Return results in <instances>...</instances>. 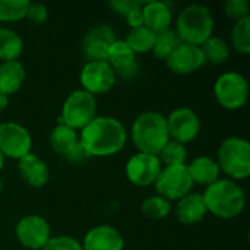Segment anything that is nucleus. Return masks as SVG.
<instances>
[{
  "instance_id": "nucleus-38",
  "label": "nucleus",
  "mask_w": 250,
  "mask_h": 250,
  "mask_svg": "<svg viewBox=\"0 0 250 250\" xmlns=\"http://www.w3.org/2000/svg\"><path fill=\"white\" fill-rule=\"evenodd\" d=\"M7 103H9V98L3 94H0V110H3L4 107H7Z\"/></svg>"
},
{
  "instance_id": "nucleus-7",
  "label": "nucleus",
  "mask_w": 250,
  "mask_h": 250,
  "mask_svg": "<svg viewBox=\"0 0 250 250\" xmlns=\"http://www.w3.org/2000/svg\"><path fill=\"white\" fill-rule=\"evenodd\" d=\"M154 185L158 195L164 199L179 201L190 193L193 188V180L186 164L166 166V168H161Z\"/></svg>"
},
{
  "instance_id": "nucleus-2",
  "label": "nucleus",
  "mask_w": 250,
  "mask_h": 250,
  "mask_svg": "<svg viewBox=\"0 0 250 250\" xmlns=\"http://www.w3.org/2000/svg\"><path fill=\"white\" fill-rule=\"evenodd\" d=\"M132 141L142 154L157 155L170 141L167 117L157 111H145L132 125Z\"/></svg>"
},
{
  "instance_id": "nucleus-27",
  "label": "nucleus",
  "mask_w": 250,
  "mask_h": 250,
  "mask_svg": "<svg viewBox=\"0 0 250 250\" xmlns=\"http://www.w3.org/2000/svg\"><path fill=\"white\" fill-rule=\"evenodd\" d=\"M182 44L179 35L173 29H167L164 32H160L155 35V42L152 47V53L157 59L167 60V57Z\"/></svg>"
},
{
  "instance_id": "nucleus-15",
  "label": "nucleus",
  "mask_w": 250,
  "mask_h": 250,
  "mask_svg": "<svg viewBox=\"0 0 250 250\" xmlns=\"http://www.w3.org/2000/svg\"><path fill=\"white\" fill-rule=\"evenodd\" d=\"M168 69L176 75H188L196 72L204 63L205 59L198 45H190L182 42L168 57H167Z\"/></svg>"
},
{
  "instance_id": "nucleus-9",
  "label": "nucleus",
  "mask_w": 250,
  "mask_h": 250,
  "mask_svg": "<svg viewBox=\"0 0 250 250\" xmlns=\"http://www.w3.org/2000/svg\"><path fill=\"white\" fill-rule=\"evenodd\" d=\"M32 138L23 126L6 122L0 125V152L3 157L21 160L31 152Z\"/></svg>"
},
{
  "instance_id": "nucleus-10",
  "label": "nucleus",
  "mask_w": 250,
  "mask_h": 250,
  "mask_svg": "<svg viewBox=\"0 0 250 250\" xmlns=\"http://www.w3.org/2000/svg\"><path fill=\"white\" fill-rule=\"evenodd\" d=\"M16 239L31 250H40L51 239L48 223L40 215H26L16 224Z\"/></svg>"
},
{
  "instance_id": "nucleus-34",
  "label": "nucleus",
  "mask_w": 250,
  "mask_h": 250,
  "mask_svg": "<svg viewBox=\"0 0 250 250\" xmlns=\"http://www.w3.org/2000/svg\"><path fill=\"white\" fill-rule=\"evenodd\" d=\"M108 4L119 15L127 16L130 12H133L136 9H142L145 3L139 1V0H114V1H110Z\"/></svg>"
},
{
  "instance_id": "nucleus-33",
  "label": "nucleus",
  "mask_w": 250,
  "mask_h": 250,
  "mask_svg": "<svg viewBox=\"0 0 250 250\" xmlns=\"http://www.w3.org/2000/svg\"><path fill=\"white\" fill-rule=\"evenodd\" d=\"M41 250H83L82 245L69 236L51 237Z\"/></svg>"
},
{
  "instance_id": "nucleus-39",
  "label": "nucleus",
  "mask_w": 250,
  "mask_h": 250,
  "mask_svg": "<svg viewBox=\"0 0 250 250\" xmlns=\"http://www.w3.org/2000/svg\"><path fill=\"white\" fill-rule=\"evenodd\" d=\"M3 164H4V157H3L1 152H0V170L3 168Z\"/></svg>"
},
{
  "instance_id": "nucleus-13",
  "label": "nucleus",
  "mask_w": 250,
  "mask_h": 250,
  "mask_svg": "<svg viewBox=\"0 0 250 250\" xmlns=\"http://www.w3.org/2000/svg\"><path fill=\"white\" fill-rule=\"evenodd\" d=\"M161 168L157 155L138 152L129 158L126 164V176L129 182L136 186H149L155 183Z\"/></svg>"
},
{
  "instance_id": "nucleus-4",
  "label": "nucleus",
  "mask_w": 250,
  "mask_h": 250,
  "mask_svg": "<svg viewBox=\"0 0 250 250\" xmlns=\"http://www.w3.org/2000/svg\"><path fill=\"white\" fill-rule=\"evenodd\" d=\"M214 31V18L208 7L190 4L185 7L176 23V32L182 42L201 47Z\"/></svg>"
},
{
  "instance_id": "nucleus-18",
  "label": "nucleus",
  "mask_w": 250,
  "mask_h": 250,
  "mask_svg": "<svg viewBox=\"0 0 250 250\" xmlns=\"http://www.w3.org/2000/svg\"><path fill=\"white\" fill-rule=\"evenodd\" d=\"M207 207L202 195L199 193H188L182 199H179L176 205V217L185 226H195L204 220L207 215Z\"/></svg>"
},
{
  "instance_id": "nucleus-6",
  "label": "nucleus",
  "mask_w": 250,
  "mask_h": 250,
  "mask_svg": "<svg viewBox=\"0 0 250 250\" xmlns=\"http://www.w3.org/2000/svg\"><path fill=\"white\" fill-rule=\"evenodd\" d=\"M97 117V100L85 89H76L66 98L59 125H66L72 129H83Z\"/></svg>"
},
{
  "instance_id": "nucleus-1",
  "label": "nucleus",
  "mask_w": 250,
  "mask_h": 250,
  "mask_svg": "<svg viewBox=\"0 0 250 250\" xmlns=\"http://www.w3.org/2000/svg\"><path fill=\"white\" fill-rule=\"evenodd\" d=\"M126 139L127 133L122 122L98 116L81 129L79 144L88 157H110L123 149Z\"/></svg>"
},
{
  "instance_id": "nucleus-29",
  "label": "nucleus",
  "mask_w": 250,
  "mask_h": 250,
  "mask_svg": "<svg viewBox=\"0 0 250 250\" xmlns=\"http://www.w3.org/2000/svg\"><path fill=\"white\" fill-rule=\"evenodd\" d=\"M29 4L28 0H0V21L15 22L26 18Z\"/></svg>"
},
{
  "instance_id": "nucleus-30",
  "label": "nucleus",
  "mask_w": 250,
  "mask_h": 250,
  "mask_svg": "<svg viewBox=\"0 0 250 250\" xmlns=\"http://www.w3.org/2000/svg\"><path fill=\"white\" fill-rule=\"evenodd\" d=\"M141 211L148 218L161 220L168 215V212L171 211V205H170V201L164 199L160 195H155V196H149L148 199L142 202Z\"/></svg>"
},
{
  "instance_id": "nucleus-35",
  "label": "nucleus",
  "mask_w": 250,
  "mask_h": 250,
  "mask_svg": "<svg viewBox=\"0 0 250 250\" xmlns=\"http://www.w3.org/2000/svg\"><path fill=\"white\" fill-rule=\"evenodd\" d=\"M26 18L32 23H44L48 18V10L42 3H31L26 12Z\"/></svg>"
},
{
  "instance_id": "nucleus-14",
  "label": "nucleus",
  "mask_w": 250,
  "mask_h": 250,
  "mask_svg": "<svg viewBox=\"0 0 250 250\" xmlns=\"http://www.w3.org/2000/svg\"><path fill=\"white\" fill-rule=\"evenodd\" d=\"M116 37L113 28L100 25L92 28L82 41V51L88 62H107L108 51L114 44Z\"/></svg>"
},
{
  "instance_id": "nucleus-36",
  "label": "nucleus",
  "mask_w": 250,
  "mask_h": 250,
  "mask_svg": "<svg viewBox=\"0 0 250 250\" xmlns=\"http://www.w3.org/2000/svg\"><path fill=\"white\" fill-rule=\"evenodd\" d=\"M86 157H88V155H86V152L83 151V148L81 146L79 142H78V144L67 152V155H66V158H67L69 161H72V163H81V161H83Z\"/></svg>"
},
{
  "instance_id": "nucleus-23",
  "label": "nucleus",
  "mask_w": 250,
  "mask_h": 250,
  "mask_svg": "<svg viewBox=\"0 0 250 250\" xmlns=\"http://www.w3.org/2000/svg\"><path fill=\"white\" fill-rule=\"evenodd\" d=\"M78 142H79V138H78L76 130L66 125H57L50 133V145L53 151L63 157H66L67 152Z\"/></svg>"
},
{
  "instance_id": "nucleus-40",
  "label": "nucleus",
  "mask_w": 250,
  "mask_h": 250,
  "mask_svg": "<svg viewBox=\"0 0 250 250\" xmlns=\"http://www.w3.org/2000/svg\"><path fill=\"white\" fill-rule=\"evenodd\" d=\"M1 189H3V182H1V179H0V192H1Z\"/></svg>"
},
{
  "instance_id": "nucleus-8",
  "label": "nucleus",
  "mask_w": 250,
  "mask_h": 250,
  "mask_svg": "<svg viewBox=\"0 0 250 250\" xmlns=\"http://www.w3.org/2000/svg\"><path fill=\"white\" fill-rule=\"evenodd\" d=\"M214 94L221 107L227 110H239L248 101L249 83L240 73L226 72L217 79Z\"/></svg>"
},
{
  "instance_id": "nucleus-24",
  "label": "nucleus",
  "mask_w": 250,
  "mask_h": 250,
  "mask_svg": "<svg viewBox=\"0 0 250 250\" xmlns=\"http://www.w3.org/2000/svg\"><path fill=\"white\" fill-rule=\"evenodd\" d=\"M23 51L22 38L12 29L0 28V59L3 62L16 60Z\"/></svg>"
},
{
  "instance_id": "nucleus-12",
  "label": "nucleus",
  "mask_w": 250,
  "mask_h": 250,
  "mask_svg": "<svg viewBox=\"0 0 250 250\" xmlns=\"http://www.w3.org/2000/svg\"><path fill=\"white\" fill-rule=\"evenodd\" d=\"M116 75L107 62H86L81 70L82 89L92 94H104L113 88Z\"/></svg>"
},
{
  "instance_id": "nucleus-22",
  "label": "nucleus",
  "mask_w": 250,
  "mask_h": 250,
  "mask_svg": "<svg viewBox=\"0 0 250 250\" xmlns=\"http://www.w3.org/2000/svg\"><path fill=\"white\" fill-rule=\"evenodd\" d=\"M189 173L193 180V183L199 185H212L214 182L218 180L220 176V167L218 163L209 157H198L195 158L189 166Z\"/></svg>"
},
{
  "instance_id": "nucleus-37",
  "label": "nucleus",
  "mask_w": 250,
  "mask_h": 250,
  "mask_svg": "<svg viewBox=\"0 0 250 250\" xmlns=\"http://www.w3.org/2000/svg\"><path fill=\"white\" fill-rule=\"evenodd\" d=\"M126 21L130 26V29L133 28H139V26H144V18H142V9H136L133 12H130L127 16H126Z\"/></svg>"
},
{
  "instance_id": "nucleus-21",
  "label": "nucleus",
  "mask_w": 250,
  "mask_h": 250,
  "mask_svg": "<svg viewBox=\"0 0 250 250\" xmlns=\"http://www.w3.org/2000/svg\"><path fill=\"white\" fill-rule=\"evenodd\" d=\"M25 81V67L18 60L0 64V94L9 97L16 92Z\"/></svg>"
},
{
  "instance_id": "nucleus-16",
  "label": "nucleus",
  "mask_w": 250,
  "mask_h": 250,
  "mask_svg": "<svg viewBox=\"0 0 250 250\" xmlns=\"http://www.w3.org/2000/svg\"><path fill=\"white\" fill-rule=\"evenodd\" d=\"M107 63L113 69L114 75H119L123 79H133L139 72L136 56L125 41H114L108 51Z\"/></svg>"
},
{
  "instance_id": "nucleus-19",
  "label": "nucleus",
  "mask_w": 250,
  "mask_h": 250,
  "mask_svg": "<svg viewBox=\"0 0 250 250\" xmlns=\"http://www.w3.org/2000/svg\"><path fill=\"white\" fill-rule=\"evenodd\" d=\"M18 170L22 179L32 188H42L44 185H47L50 177L47 164L31 152L19 160Z\"/></svg>"
},
{
  "instance_id": "nucleus-11",
  "label": "nucleus",
  "mask_w": 250,
  "mask_h": 250,
  "mask_svg": "<svg viewBox=\"0 0 250 250\" xmlns=\"http://www.w3.org/2000/svg\"><path fill=\"white\" fill-rule=\"evenodd\" d=\"M168 136L180 144H188L196 139L201 130V122L195 111L186 107H180L171 111L167 119Z\"/></svg>"
},
{
  "instance_id": "nucleus-25",
  "label": "nucleus",
  "mask_w": 250,
  "mask_h": 250,
  "mask_svg": "<svg viewBox=\"0 0 250 250\" xmlns=\"http://www.w3.org/2000/svg\"><path fill=\"white\" fill-rule=\"evenodd\" d=\"M199 48L202 51L205 62L212 64H221L230 56L229 44L221 37H215V35H211Z\"/></svg>"
},
{
  "instance_id": "nucleus-17",
  "label": "nucleus",
  "mask_w": 250,
  "mask_h": 250,
  "mask_svg": "<svg viewBox=\"0 0 250 250\" xmlns=\"http://www.w3.org/2000/svg\"><path fill=\"white\" fill-rule=\"evenodd\" d=\"M125 240L120 231L111 226H98L89 230L83 239V250H123Z\"/></svg>"
},
{
  "instance_id": "nucleus-26",
  "label": "nucleus",
  "mask_w": 250,
  "mask_h": 250,
  "mask_svg": "<svg viewBox=\"0 0 250 250\" xmlns=\"http://www.w3.org/2000/svg\"><path fill=\"white\" fill-rule=\"evenodd\" d=\"M155 35L152 31H149L145 26L133 28L127 32V37L125 42L129 45V48L136 54V53H146L151 51L155 42Z\"/></svg>"
},
{
  "instance_id": "nucleus-20",
  "label": "nucleus",
  "mask_w": 250,
  "mask_h": 250,
  "mask_svg": "<svg viewBox=\"0 0 250 250\" xmlns=\"http://www.w3.org/2000/svg\"><path fill=\"white\" fill-rule=\"evenodd\" d=\"M144 26L154 34L164 32L170 29L171 10L164 1H146L142 7Z\"/></svg>"
},
{
  "instance_id": "nucleus-5",
  "label": "nucleus",
  "mask_w": 250,
  "mask_h": 250,
  "mask_svg": "<svg viewBox=\"0 0 250 250\" xmlns=\"http://www.w3.org/2000/svg\"><path fill=\"white\" fill-rule=\"evenodd\" d=\"M218 167L227 176L243 180L250 174V144L243 138H227L218 149Z\"/></svg>"
},
{
  "instance_id": "nucleus-32",
  "label": "nucleus",
  "mask_w": 250,
  "mask_h": 250,
  "mask_svg": "<svg viewBox=\"0 0 250 250\" xmlns=\"http://www.w3.org/2000/svg\"><path fill=\"white\" fill-rule=\"evenodd\" d=\"M224 12L229 18L236 22L249 18V1L248 0H227L224 3Z\"/></svg>"
},
{
  "instance_id": "nucleus-31",
  "label": "nucleus",
  "mask_w": 250,
  "mask_h": 250,
  "mask_svg": "<svg viewBox=\"0 0 250 250\" xmlns=\"http://www.w3.org/2000/svg\"><path fill=\"white\" fill-rule=\"evenodd\" d=\"M160 163H164L167 166H182L186 164V148L183 144L176 141H168L164 148L160 151Z\"/></svg>"
},
{
  "instance_id": "nucleus-28",
  "label": "nucleus",
  "mask_w": 250,
  "mask_h": 250,
  "mask_svg": "<svg viewBox=\"0 0 250 250\" xmlns=\"http://www.w3.org/2000/svg\"><path fill=\"white\" fill-rule=\"evenodd\" d=\"M231 45L240 54L250 53V18L240 19L231 29Z\"/></svg>"
},
{
  "instance_id": "nucleus-3",
  "label": "nucleus",
  "mask_w": 250,
  "mask_h": 250,
  "mask_svg": "<svg viewBox=\"0 0 250 250\" xmlns=\"http://www.w3.org/2000/svg\"><path fill=\"white\" fill-rule=\"evenodd\" d=\"M207 211L220 218L237 217L246 204L243 189L233 180L223 179L209 185L202 195Z\"/></svg>"
}]
</instances>
